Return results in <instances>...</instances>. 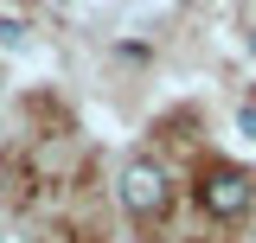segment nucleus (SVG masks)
<instances>
[{"label":"nucleus","instance_id":"nucleus-1","mask_svg":"<svg viewBox=\"0 0 256 243\" xmlns=\"http://www.w3.org/2000/svg\"><path fill=\"white\" fill-rule=\"evenodd\" d=\"M122 205H128V218H141V224L166 218V205H173V180H166L160 160H128V166H122Z\"/></svg>","mask_w":256,"mask_h":243},{"label":"nucleus","instance_id":"nucleus-3","mask_svg":"<svg viewBox=\"0 0 256 243\" xmlns=\"http://www.w3.org/2000/svg\"><path fill=\"white\" fill-rule=\"evenodd\" d=\"M0 45H26V26L20 20H0Z\"/></svg>","mask_w":256,"mask_h":243},{"label":"nucleus","instance_id":"nucleus-2","mask_svg":"<svg viewBox=\"0 0 256 243\" xmlns=\"http://www.w3.org/2000/svg\"><path fill=\"white\" fill-rule=\"evenodd\" d=\"M250 198H256V186H250V173H237V166H212L205 180H198V205L212 218H244L250 212Z\"/></svg>","mask_w":256,"mask_h":243}]
</instances>
